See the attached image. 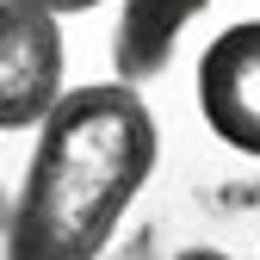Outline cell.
<instances>
[{
	"mask_svg": "<svg viewBox=\"0 0 260 260\" xmlns=\"http://www.w3.org/2000/svg\"><path fill=\"white\" fill-rule=\"evenodd\" d=\"M174 260H236V254H223V248H186V254H174Z\"/></svg>",
	"mask_w": 260,
	"mask_h": 260,
	"instance_id": "cell-6",
	"label": "cell"
},
{
	"mask_svg": "<svg viewBox=\"0 0 260 260\" xmlns=\"http://www.w3.org/2000/svg\"><path fill=\"white\" fill-rule=\"evenodd\" d=\"M38 7L62 19V13H93V7H100V0H38Z\"/></svg>",
	"mask_w": 260,
	"mask_h": 260,
	"instance_id": "cell-5",
	"label": "cell"
},
{
	"mask_svg": "<svg viewBox=\"0 0 260 260\" xmlns=\"http://www.w3.org/2000/svg\"><path fill=\"white\" fill-rule=\"evenodd\" d=\"M69 93L62 19L38 0H0V130H38Z\"/></svg>",
	"mask_w": 260,
	"mask_h": 260,
	"instance_id": "cell-2",
	"label": "cell"
},
{
	"mask_svg": "<svg viewBox=\"0 0 260 260\" xmlns=\"http://www.w3.org/2000/svg\"><path fill=\"white\" fill-rule=\"evenodd\" d=\"M199 7L205 0H124V31H118V69H124V81L155 75L161 62H168L180 25Z\"/></svg>",
	"mask_w": 260,
	"mask_h": 260,
	"instance_id": "cell-4",
	"label": "cell"
},
{
	"mask_svg": "<svg viewBox=\"0 0 260 260\" xmlns=\"http://www.w3.org/2000/svg\"><path fill=\"white\" fill-rule=\"evenodd\" d=\"M199 118L223 149L260 161V19L223 25L199 50Z\"/></svg>",
	"mask_w": 260,
	"mask_h": 260,
	"instance_id": "cell-3",
	"label": "cell"
},
{
	"mask_svg": "<svg viewBox=\"0 0 260 260\" xmlns=\"http://www.w3.org/2000/svg\"><path fill=\"white\" fill-rule=\"evenodd\" d=\"M155 161L161 124L130 81L69 87L38 124L19 199H7L0 260H100Z\"/></svg>",
	"mask_w": 260,
	"mask_h": 260,
	"instance_id": "cell-1",
	"label": "cell"
},
{
	"mask_svg": "<svg viewBox=\"0 0 260 260\" xmlns=\"http://www.w3.org/2000/svg\"><path fill=\"white\" fill-rule=\"evenodd\" d=\"M0 230H7V186H0Z\"/></svg>",
	"mask_w": 260,
	"mask_h": 260,
	"instance_id": "cell-7",
	"label": "cell"
}]
</instances>
